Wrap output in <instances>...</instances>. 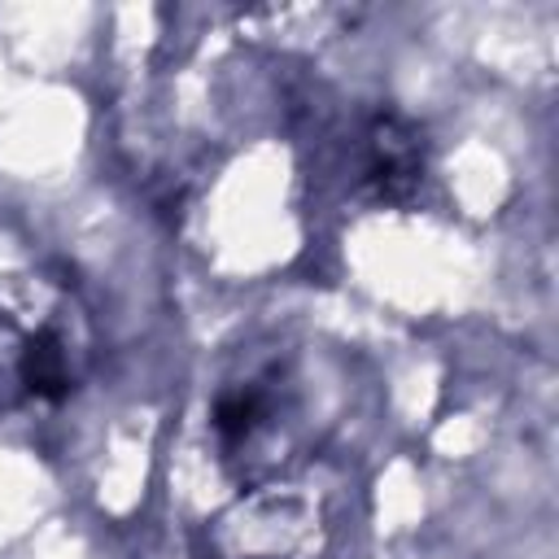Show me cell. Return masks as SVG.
Segmentation results:
<instances>
[{
    "instance_id": "obj_2",
    "label": "cell",
    "mask_w": 559,
    "mask_h": 559,
    "mask_svg": "<svg viewBox=\"0 0 559 559\" xmlns=\"http://www.w3.org/2000/svg\"><path fill=\"white\" fill-rule=\"evenodd\" d=\"M362 140V183L389 205L411 201L424 183V135L406 118L380 114Z\"/></svg>"
},
{
    "instance_id": "obj_1",
    "label": "cell",
    "mask_w": 559,
    "mask_h": 559,
    "mask_svg": "<svg viewBox=\"0 0 559 559\" xmlns=\"http://www.w3.org/2000/svg\"><path fill=\"white\" fill-rule=\"evenodd\" d=\"M83 367L87 323L70 306V293L48 284L31 319L13 301H0V411L70 397Z\"/></svg>"
}]
</instances>
